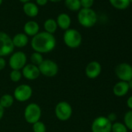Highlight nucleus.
I'll use <instances>...</instances> for the list:
<instances>
[{
  "label": "nucleus",
  "instance_id": "1",
  "mask_svg": "<svg viewBox=\"0 0 132 132\" xmlns=\"http://www.w3.org/2000/svg\"><path fill=\"white\" fill-rule=\"evenodd\" d=\"M31 47L35 52L40 54H47L52 51L56 46V39L54 34H51L45 31L39 32L32 37Z\"/></svg>",
  "mask_w": 132,
  "mask_h": 132
},
{
  "label": "nucleus",
  "instance_id": "2",
  "mask_svg": "<svg viewBox=\"0 0 132 132\" xmlns=\"http://www.w3.org/2000/svg\"><path fill=\"white\" fill-rule=\"evenodd\" d=\"M77 18L79 24L86 28L93 27L97 22V15L93 9L82 8L78 13Z\"/></svg>",
  "mask_w": 132,
  "mask_h": 132
},
{
  "label": "nucleus",
  "instance_id": "3",
  "mask_svg": "<svg viewBox=\"0 0 132 132\" xmlns=\"http://www.w3.org/2000/svg\"><path fill=\"white\" fill-rule=\"evenodd\" d=\"M63 40L68 47L74 49L79 47L81 45L82 37L79 30L69 28L64 31L63 35Z\"/></svg>",
  "mask_w": 132,
  "mask_h": 132
},
{
  "label": "nucleus",
  "instance_id": "4",
  "mask_svg": "<svg viewBox=\"0 0 132 132\" xmlns=\"http://www.w3.org/2000/svg\"><path fill=\"white\" fill-rule=\"evenodd\" d=\"M41 113L40 106L35 103H31L24 110V119L28 123L33 124L40 120Z\"/></svg>",
  "mask_w": 132,
  "mask_h": 132
},
{
  "label": "nucleus",
  "instance_id": "5",
  "mask_svg": "<svg viewBox=\"0 0 132 132\" xmlns=\"http://www.w3.org/2000/svg\"><path fill=\"white\" fill-rule=\"evenodd\" d=\"M54 113L59 120L67 121L72 115V107L68 102L61 101L55 106Z\"/></svg>",
  "mask_w": 132,
  "mask_h": 132
},
{
  "label": "nucleus",
  "instance_id": "6",
  "mask_svg": "<svg viewBox=\"0 0 132 132\" xmlns=\"http://www.w3.org/2000/svg\"><path fill=\"white\" fill-rule=\"evenodd\" d=\"M14 48L12 37L6 33L0 31V57H4L12 54Z\"/></svg>",
  "mask_w": 132,
  "mask_h": 132
},
{
  "label": "nucleus",
  "instance_id": "7",
  "mask_svg": "<svg viewBox=\"0 0 132 132\" xmlns=\"http://www.w3.org/2000/svg\"><path fill=\"white\" fill-rule=\"evenodd\" d=\"M38 69L40 70V75L48 78L54 77L58 72L57 64L54 61L50 59H44L38 66Z\"/></svg>",
  "mask_w": 132,
  "mask_h": 132
},
{
  "label": "nucleus",
  "instance_id": "8",
  "mask_svg": "<svg viewBox=\"0 0 132 132\" xmlns=\"http://www.w3.org/2000/svg\"><path fill=\"white\" fill-rule=\"evenodd\" d=\"M27 57L23 51H16L13 53L9 59V65L12 70H22L27 64Z\"/></svg>",
  "mask_w": 132,
  "mask_h": 132
},
{
  "label": "nucleus",
  "instance_id": "9",
  "mask_svg": "<svg viewBox=\"0 0 132 132\" xmlns=\"http://www.w3.org/2000/svg\"><path fill=\"white\" fill-rule=\"evenodd\" d=\"M116 76L123 82H129L132 79V65L127 62L118 64L114 69Z\"/></svg>",
  "mask_w": 132,
  "mask_h": 132
},
{
  "label": "nucleus",
  "instance_id": "10",
  "mask_svg": "<svg viewBox=\"0 0 132 132\" xmlns=\"http://www.w3.org/2000/svg\"><path fill=\"white\" fill-rule=\"evenodd\" d=\"M112 123L105 116L96 117L91 125L92 132H111Z\"/></svg>",
  "mask_w": 132,
  "mask_h": 132
},
{
  "label": "nucleus",
  "instance_id": "11",
  "mask_svg": "<svg viewBox=\"0 0 132 132\" xmlns=\"http://www.w3.org/2000/svg\"><path fill=\"white\" fill-rule=\"evenodd\" d=\"M33 95V89L30 85L21 84L18 86L13 92V97L18 102H26L29 100Z\"/></svg>",
  "mask_w": 132,
  "mask_h": 132
},
{
  "label": "nucleus",
  "instance_id": "12",
  "mask_svg": "<svg viewBox=\"0 0 132 132\" xmlns=\"http://www.w3.org/2000/svg\"><path fill=\"white\" fill-rule=\"evenodd\" d=\"M102 72V66L97 61H92L89 62L85 69V73L87 78L95 79L100 76Z\"/></svg>",
  "mask_w": 132,
  "mask_h": 132
},
{
  "label": "nucleus",
  "instance_id": "13",
  "mask_svg": "<svg viewBox=\"0 0 132 132\" xmlns=\"http://www.w3.org/2000/svg\"><path fill=\"white\" fill-rule=\"evenodd\" d=\"M22 76L27 80H35L40 76L38 66L31 63L27 64L22 69Z\"/></svg>",
  "mask_w": 132,
  "mask_h": 132
},
{
  "label": "nucleus",
  "instance_id": "14",
  "mask_svg": "<svg viewBox=\"0 0 132 132\" xmlns=\"http://www.w3.org/2000/svg\"><path fill=\"white\" fill-rule=\"evenodd\" d=\"M56 22H57V27L65 31L70 28L72 20L69 14L65 13H61L57 16Z\"/></svg>",
  "mask_w": 132,
  "mask_h": 132
},
{
  "label": "nucleus",
  "instance_id": "15",
  "mask_svg": "<svg viewBox=\"0 0 132 132\" xmlns=\"http://www.w3.org/2000/svg\"><path fill=\"white\" fill-rule=\"evenodd\" d=\"M39 30L40 26L34 20H30L23 26V32L27 37H34L39 33Z\"/></svg>",
  "mask_w": 132,
  "mask_h": 132
},
{
  "label": "nucleus",
  "instance_id": "16",
  "mask_svg": "<svg viewBox=\"0 0 132 132\" xmlns=\"http://www.w3.org/2000/svg\"><path fill=\"white\" fill-rule=\"evenodd\" d=\"M129 86L127 82L120 81L117 82L113 87V93L117 97H123L127 95L129 91Z\"/></svg>",
  "mask_w": 132,
  "mask_h": 132
},
{
  "label": "nucleus",
  "instance_id": "17",
  "mask_svg": "<svg viewBox=\"0 0 132 132\" xmlns=\"http://www.w3.org/2000/svg\"><path fill=\"white\" fill-rule=\"evenodd\" d=\"M23 13L29 17H36L39 13V7L36 3L28 2L23 4Z\"/></svg>",
  "mask_w": 132,
  "mask_h": 132
},
{
  "label": "nucleus",
  "instance_id": "18",
  "mask_svg": "<svg viewBox=\"0 0 132 132\" xmlns=\"http://www.w3.org/2000/svg\"><path fill=\"white\" fill-rule=\"evenodd\" d=\"M13 43L14 47L22 48L28 44L29 38L24 33H18L13 38Z\"/></svg>",
  "mask_w": 132,
  "mask_h": 132
},
{
  "label": "nucleus",
  "instance_id": "19",
  "mask_svg": "<svg viewBox=\"0 0 132 132\" xmlns=\"http://www.w3.org/2000/svg\"><path fill=\"white\" fill-rule=\"evenodd\" d=\"M44 28L45 32L49 33L51 34H54L57 29L56 20L54 19H51V18L46 20L44 23Z\"/></svg>",
  "mask_w": 132,
  "mask_h": 132
},
{
  "label": "nucleus",
  "instance_id": "20",
  "mask_svg": "<svg viewBox=\"0 0 132 132\" xmlns=\"http://www.w3.org/2000/svg\"><path fill=\"white\" fill-rule=\"evenodd\" d=\"M14 97L11 94H4L0 98V104L4 108H10L14 103Z\"/></svg>",
  "mask_w": 132,
  "mask_h": 132
},
{
  "label": "nucleus",
  "instance_id": "21",
  "mask_svg": "<svg viewBox=\"0 0 132 132\" xmlns=\"http://www.w3.org/2000/svg\"><path fill=\"white\" fill-rule=\"evenodd\" d=\"M65 6L72 12H79L82 7L80 0H64Z\"/></svg>",
  "mask_w": 132,
  "mask_h": 132
},
{
  "label": "nucleus",
  "instance_id": "22",
  "mask_svg": "<svg viewBox=\"0 0 132 132\" xmlns=\"http://www.w3.org/2000/svg\"><path fill=\"white\" fill-rule=\"evenodd\" d=\"M109 1L114 8L120 10H126L130 5L129 0H109Z\"/></svg>",
  "mask_w": 132,
  "mask_h": 132
},
{
  "label": "nucleus",
  "instance_id": "23",
  "mask_svg": "<svg viewBox=\"0 0 132 132\" xmlns=\"http://www.w3.org/2000/svg\"><path fill=\"white\" fill-rule=\"evenodd\" d=\"M111 132H128V129L123 123L115 121L112 123Z\"/></svg>",
  "mask_w": 132,
  "mask_h": 132
},
{
  "label": "nucleus",
  "instance_id": "24",
  "mask_svg": "<svg viewBox=\"0 0 132 132\" xmlns=\"http://www.w3.org/2000/svg\"><path fill=\"white\" fill-rule=\"evenodd\" d=\"M44 60V59L43 57V55L40 53H38V52H35L34 51L30 55V61H31V64H33L34 65L39 66L42 63V61Z\"/></svg>",
  "mask_w": 132,
  "mask_h": 132
},
{
  "label": "nucleus",
  "instance_id": "25",
  "mask_svg": "<svg viewBox=\"0 0 132 132\" xmlns=\"http://www.w3.org/2000/svg\"><path fill=\"white\" fill-rule=\"evenodd\" d=\"M123 123L127 127L128 130L132 131V110H128L124 114Z\"/></svg>",
  "mask_w": 132,
  "mask_h": 132
},
{
  "label": "nucleus",
  "instance_id": "26",
  "mask_svg": "<svg viewBox=\"0 0 132 132\" xmlns=\"http://www.w3.org/2000/svg\"><path fill=\"white\" fill-rule=\"evenodd\" d=\"M23 76L22 72L20 70H12L10 74V78L12 82H18L21 80Z\"/></svg>",
  "mask_w": 132,
  "mask_h": 132
},
{
  "label": "nucleus",
  "instance_id": "27",
  "mask_svg": "<svg viewBox=\"0 0 132 132\" xmlns=\"http://www.w3.org/2000/svg\"><path fill=\"white\" fill-rule=\"evenodd\" d=\"M32 125H33L34 132H46V130H47L44 123H43L40 120L33 123Z\"/></svg>",
  "mask_w": 132,
  "mask_h": 132
},
{
  "label": "nucleus",
  "instance_id": "28",
  "mask_svg": "<svg viewBox=\"0 0 132 132\" xmlns=\"http://www.w3.org/2000/svg\"><path fill=\"white\" fill-rule=\"evenodd\" d=\"M81 7L83 9H92L94 4V0H80Z\"/></svg>",
  "mask_w": 132,
  "mask_h": 132
},
{
  "label": "nucleus",
  "instance_id": "29",
  "mask_svg": "<svg viewBox=\"0 0 132 132\" xmlns=\"http://www.w3.org/2000/svg\"><path fill=\"white\" fill-rule=\"evenodd\" d=\"M6 66V61L4 57H0V71L3 70Z\"/></svg>",
  "mask_w": 132,
  "mask_h": 132
},
{
  "label": "nucleus",
  "instance_id": "30",
  "mask_svg": "<svg viewBox=\"0 0 132 132\" xmlns=\"http://www.w3.org/2000/svg\"><path fill=\"white\" fill-rule=\"evenodd\" d=\"M107 117V119L111 122V123H113V122H115V120H117V114L116 113H110V114H108V116L106 117Z\"/></svg>",
  "mask_w": 132,
  "mask_h": 132
},
{
  "label": "nucleus",
  "instance_id": "31",
  "mask_svg": "<svg viewBox=\"0 0 132 132\" xmlns=\"http://www.w3.org/2000/svg\"><path fill=\"white\" fill-rule=\"evenodd\" d=\"M47 3H48V0H36V4L38 6H44L47 5Z\"/></svg>",
  "mask_w": 132,
  "mask_h": 132
},
{
  "label": "nucleus",
  "instance_id": "32",
  "mask_svg": "<svg viewBox=\"0 0 132 132\" xmlns=\"http://www.w3.org/2000/svg\"><path fill=\"white\" fill-rule=\"evenodd\" d=\"M127 106L130 109V110H132V96H129L128 99L127 100Z\"/></svg>",
  "mask_w": 132,
  "mask_h": 132
},
{
  "label": "nucleus",
  "instance_id": "33",
  "mask_svg": "<svg viewBox=\"0 0 132 132\" xmlns=\"http://www.w3.org/2000/svg\"><path fill=\"white\" fill-rule=\"evenodd\" d=\"M4 112H5V109L1 106V104H0V120H1L4 116Z\"/></svg>",
  "mask_w": 132,
  "mask_h": 132
},
{
  "label": "nucleus",
  "instance_id": "34",
  "mask_svg": "<svg viewBox=\"0 0 132 132\" xmlns=\"http://www.w3.org/2000/svg\"><path fill=\"white\" fill-rule=\"evenodd\" d=\"M127 84H128V86H129V89L132 90V79L130 80L129 82H127Z\"/></svg>",
  "mask_w": 132,
  "mask_h": 132
},
{
  "label": "nucleus",
  "instance_id": "35",
  "mask_svg": "<svg viewBox=\"0 0 132 132\" xmlns=\"http://www.w3.org/2000/svg\"><path fill=\"white\" fill-rule=\"evenodd\" d=\"M48 1H51L52 3H58V2H61L62 0H48Z\"/></svg>",
  "mask_w": 132,
  "mask_h": 132
},
{
  "label": "nucleus",
  "instance_id": "36",
  "mask_svg": "<svg viewBox=\"0 0 132 132\" xmlns=\"http://www.w3.org/2000/svg\"><path fill=\"white\" fill-rule=\"evenodd\" d=\"M20 1L21 3H23L24 4V3H28V2H30V0H20Z\"/></svg>",
  "mask_w": 132,
  "mask_h": 132
},
{
  "label": "nucleus",
  "instance_id": "37",
  "mask_svg": "<svg viewBox=\"0 0 132 132\" xmlns=\"http://www.w3.org/2000/svg\"><path fill=\"white\" fill-rule=\"evenodd\" d=\"M3 0H0V6L2 5V3H3Z\"/></svg>",
  "mask_w": 132,
  "mask_h": 132
},
{
  "label": "nucleus",
  "instance_id": "38",
  "mask_svg": "<svg viewBox=\"0 0 132 132\" xmlns=\"http://www.w3.org/2000/svg\"><path fill=\"white\" fill-rule=\"evenodd\" d=\"M129 2H130V3H132V0H129Z\"/></svg>",
  "mask_w": 132,
  "mask_h": 132
}]
</instances>
